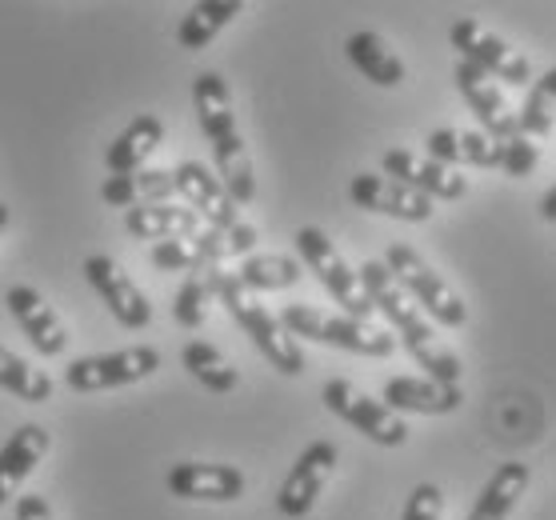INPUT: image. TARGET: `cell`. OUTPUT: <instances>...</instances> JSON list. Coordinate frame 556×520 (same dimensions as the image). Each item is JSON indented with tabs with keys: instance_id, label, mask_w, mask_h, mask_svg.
<instances>
[{
	"instance_id": "cell-1",
	"label": "cell",
	"mask_w": 556,
	"mask_h": 520,
	"mask_svg": "<svg viewBox=\"0 0 556 520\" xmlns=\"http://www.w3.org/2000/svg\"><path fill=\"white\" fill-rule=\"evenodd\" d=\"M356 277L365 284L368 305L377 308V313H384V320L396 329V337H401V344L408 348V356L429 372V381L460 384V372H465V368H460V356L437 337L432 320L425 317L417 308V301L396 284V277L384 268V261H365Z\"/></svg>"
},
{
	"instance_id": "cell-2",
	"label": "cell",
	"mask_w": 556,
	"mask_h": 520,
	"mask_svg": "<svg viewBox=\"0 0 556 520\" xmlns=\"http://www.w3.org/2000/svg\"><path fill=\"white\" fill-rule=\"evenodd\" d=\"M208 277V289H213V301L228 308V317L237 320L244 329V337L256 344V353L265 356L268 365L285 372V377H301L304 372V353H301V341H292L280 317L268 313V305H261V296L249 292L237 280V272H225V268H208L204 272Z\"/></svg>"
},
{
	"instance_id": "cell-3",
	"label": "cell",
	"mask_w": 556,
	"mask_h": 520,
	"mask_svg": "<svg viewBox=\"0 0 556 520\" xmlns=\"http://www.w3.org/2000/svg\"><path fill=\"white\" fill-rule=\"evenodd\" d=\"M280 325H285V332H289L292 341L304 337V341H316V344H332L341 353L377 356V360L396 353V337L377 329L372 320H353L344 317V313H325V308L316 305H285Z\"/></svg>"
},
{
	"instance_id": "cell-4",
	"label": "cell",
	"mask_w": 556,
	"mask_h": 520,
	"mask_svg": "<svg viewBox=\"0 0 556 520\" xmlns=\"http://www.w3.org/2000/svg\"><path fill=\"white\" fill-rule=\"evenodd\" d=\"M384 268H389L396 284L417 301L425 317L441 320L444 329H465L468 325V305L453 292V284L413 249V244H389L384 253Z\"/></svg>"
},
{
	"instance_id": "cell-5",
	"label": "cell",
	"mask_w": 556,
	"mask_h": 520,
	"mask_svg": "<svg viewBox=\"0 0 556 520\" xmlns=\"http://www.w3.org/2000/svg\"><path fill=\"white\" fill-rule=\"evenodd\" d=\"M261 232L253 225H237L232 232H216V229H201L192 237H180V241H161L149 249L152 268L161 272H208V268H220L228 256H253Z\"/></svg>"
},
{
	"instance_id": "cell-6",
	"label": "cell",
	"mask_w": 556,
	"mask_h": 520,
	"mask_svg": "<svg viewBox=\"0 0 556 520\" xmlns=\"http://www.w3.org/2000/svg\"><path fill=\"white\" fill-rule=\"evenodd\" d=\"M296 253H301V265L313 272L316 280H320V289L329 292L332 301L344 308V317L353 320H368L377 308L368 305L365 296V284H361V277L353 272V265L341 256V249L329 241V232L320 229H301L296 232Z\"/></svg>"
},
{
	"instance_id": "cell-7",
	"label": "cell",
	"mask_w": 556,
	"mask_h": 520,
	"mask_svg": "<svg viewBox=\"0 0 556 520\" xmlns=\"http://www.w3.org/2000/svg\"><path fill=\"white\" fill-rule=\"evenodd\" d=\"M156 368H161V353L152 344H128L116 353L76 356L73 365L64 368V384L73 393H109V389L149 381Z\"/></svg>"
},
{
	"instance_id": "cell-8",
	"label": "cell",
	"mask_w": 556,
	"mask_h": 520,
	"mask_svg": "<svg viewBox=\"0 0 556 520\" xmlns=\"http://www.w3.org/2000/svg\"><path fill=\"white\" fill-rule=\"evenodd\" d=\"M320 401L329 405V413L344 420V424H353L356 432H365L372 444H384V448H401L408 441V424L405 417H396L384 401H372L368 393H361L353 381H329L320 389Z\"/></svg>"
},
{
	"instance_id": "cell-9",
	"label": "cell",
	"mask_w": 556,
	"mask_h": 520,
	"mask_svg": "<svg viewBox=\"0 0 556 520\" xmlns=\"http://www.w3.org/2000/svg\"><path fill=\"white\" fill-rule=\"evenodd\" d=\"M448 40H453V49L460 52V61L477 64L481 73H489L493 80H505V85H532V64L520 56L517 49H508L505 40L493 37L489 28H481V21H472V16H460L453 28H448Z\"/></svg>"
},
{
	"instance_id": "cell-10",
	"label": "cell",
	"mask_w": 556,
	"mask_h": 520,
	"mask_svg": "<svg viewBox=\"0 0 556 520\" xmlns=\"http://www.w3.org/2000/svg\"><path fill=\"white\" fill-rule=\"evenodd\" d=\"M80 272H85V280H89V289L101 296L104 305H109V313H113L125 329L140 332L152 325V305L149 296H144V289H140L137 280L128 277L125 268L116 265L113 256L104 253H92L85 256V265H80Z\"/></svg>"
},
{
	"instance_id": "cell-11",
	"label": "cell",
	"mask_w": 556,
	"mask_h": 520,
	"mask_svg": "<svg viewBox=\"0 0 556 520\" xmlns=\"http://www.w3.org/2000/svg\"><path fill=\"white\" fill-rule=\"evenodd\" d=\"M173 189H177V196L189 204L192 213L201 216V220H208V229L232 232L241 225L237 201L225 192V185H220V177H216L213 168L201 165V161H180L173 168Z\"/></svg>"
},
{
	"instance_id": "cell-12",
	"label": "cell",
	"mask_w": 556,
	"mask_h": 520,
	"mask_svg": "<svg viewBox=\"0 0 556 520\" xmlns=\"http://www.w3.org/2000/svg\"><path fill=\"white\" fill-rule=\"evenodd\" d=\"M332 469H337V444L332 441L308 444L301 457H296V465L289 469L285 484H280V493H277L280 517H289V520L308 517L313 505H316V496L325 493Z\"/></svg>"
},
{
	"instance_id": "cell-13",
	"label": "cell",
	"mask_w": 556,
	"mask_h": 520,
	"mask_svg": "<svg viewBox=\"0 0 556 520\" xmlns=\"http://www.w3.org/2000/svg\"><path fill=\"white\" fill-rule=\"evenodd\" d=\"M453 80H456V89H460V97L468 101V109L481 121L484 137L496 140V144H505V140L517 137V109L508 104V97L501 92V85H496L489 73H481L477 64H468V61H456Z\"/></svg>"
},
{
	"instance_id": "cell-14",
	"label": "cell",
	"mask_w": 556,
	"mask_h": 520,
	"mask_svg": "<svg viewBox=\"0 0 556 520\" xmlns=\"http://www.w3.org/2000/svg\"><path fill=\"white\" fill-rule=\"evenodd\" d=\"M349 196L365 213L396 216V220H408V225H420V220L432 216L429 196H420L417 189H408V185L384 177V173H356L353 185H349Z\"/></svg>"
},
{
	"instance_id": "cell-15",
	"label": "cell",
	"mask_w": 556,
	"mask_h": 520,
	"mask_svg": "<svg viewBox=\"0 0 556 520\" xmlns=\"http://www.w3.org/2000/svg\"><path fill=\"white\" fill-rule=\"evenodd\" d=\"M380 168H384V177L417 189L429 201H460L468 192V180L456 168H444L437 161H429V156H417L413 149H389L380 156Z\"/></svg>"
},
{
	"instance_id": "cell-16",
	"label": "cell",
	"mask_w": 556,
	"mask_h": 520,
	"mask_svg": "<svg viewBox=\"0 0 556 520\" xmlns=\"http://www.w3.org/2000/svg\"><path fill=\"white\" fill-rule=\"evenodd\" d=\"M4 305H9L13 320L21 325V332L33 341V348H37L40 356H61L64 348H68L73 337L64 329V320L56 317V308H52L33 284H13V289L4 292Z\"/></svg>"
},
{
	"instance_id": "cell-17",
	"label": "cell",
	"mask_w": 556,
	"mask_h": 520,
	"mask_svg": "<svg viewBox=\"0 0 556 520\" xmlns=\"http://www.w3.org/2000/svg\"><path fill=\"white\" fill-rule=\"evenodd\" d=\"M168 493L180 500H208V505H228L244 496V472L232 465H201V460H180L168 469Z\"/></svg>"
},
{
	"instance_id": "cell-18",
	"label": "cell",
	"mask_w": 556,
	"mask_h": 520,
	"mask_svg": "<svg viewBox=\"0 0 556 520\" xmlns=\"http://www.w3.org/2000/svg\"><path fill=\"white\" fill-rule=\"evenodd\" d=\"M49 429L45 424H21V429L9 436V444L0 448V508L9 505L21 484L37 472V465L49 457Z\"/></svg>"
},
{
	"instance_id": "cell-19",
	"label": "cell",
	"mask_w": 556,
	"mask_h": 520,
	"mask_svg": "<svg viewBox=\"0 0 556 520\" xmlns=\"http://www.w3.org/2000/svg\"><path fill=\"white\" fill-rule=\"evenodd\" d=\"M465 401L460 384H441L429 377H392L384 384V405L401 417V413H420V417H444L456 413Z\"/></svg>"
},
{
	"instance_id": "cell-20",
	"label": "cell",
	"mask_w": 556,
	"mask_h": 520,
	"mask_svg": "<svg viewBox=\"0 0 556 520\" xmlns=\"http://www.w3.org/2000/svg\"><path fill=\"white\" fill-rule=\"evenodd\" d=\"M125 232L137 237V241H180V237H192L201 232V216L192 213L189 204L177 201H161V204H137L125 213Z\"/></svg>"
},
{
	"instance_id": "cell-21",
	"label": "cell",
	"mask_w": 556,
	"mask_h": 520,
	"mask_svg": "<svg viewBox=\"0 0 556 520\" xmlns=\"http://www.w3.org/2000/svg\"><path fill=\"white\" fill-rule=\"evenodd\" d=\"M165 144V125L161 116L140 113L137 121H128V128H121L104 153V165H109V177H128V173H140L144 161H149L156 149Z\"/></svg>"
},
{
	"instance_id": "cell-22",
	"label": "cell",
	"mask_w": 556,
	"mask_h": 520,
	"mask_svg": "<svg viewBox=\"0 0 556 520\" xmlns=\"http://www.w3.org/2000/svg\"><path fill=\"white\" fill-rule=\"evenodd\" d=\"M429 161L444 168L468 165V168H501L505 161V144L489 140L484 132H456V128H437L429 132Z\"/></svg>"
},
{
	"instance_id": "cell-23",
	"label": "cell",
	"mask_w": 556,
	"mask_h": 520,
	"mask_svg": "<svg viewBox=\"0 0 556 520\" xmlns=\"http://www.w3.org/2000/svg\"><path fill=\"white\" fill-rule=\"evenodd\" d=\"M529 481H532L529 465H520V460L501 465V469L489 477V484L481 489V496H477V505H472L468 520H508L513 517V508H517V500L525 496V489H529Z\"/></svg>"
},
{
	"instance_id": "cell-24",
	"label": "cell",
	"mask_w": 556,
	"mask_h": 520,
	"mask_svg": "<svg viewBox=\"0 0 556 520\" xmlns=\"http://www.w3.org/2000/svg\"><path fill=\"white\" fill-rule=\"evenodd\" d=\"M168 196H177L173 189V168H140L128 177H104L101 201L113 208H137V204H161Z\"/></svg>"
},
{
	"instance_id": "cell-25",
	"label": "cell",
	"mask_w": 556,
	"mask_h": 520,
	"mask_svg": "<svg viewBox=\"0 0 556 520\" xmlns=\"http://www.w3.org/2000/svg\"><path fill=\"white\" fill-rule=\"evenodd\" d=\"M344 52H349L353 68H361V73H365L372 85H380V89L405 85V61H401V56L384 45V37H377V33H353V37L344 40Z\"/></svg>"
},
{
	"instance_id": "cell-26",
	"label": "cell",
	"mask_w": 556,
	"mask_h": 520,
	"mask_svg": "<svg viewBox=\"0 0 556 520\" xmlns=\"http://www.w3.org/2000/svg\"><path fill=\"white\" fill-rule=\"evenodd\" d=\"M241 13H244L241 0H201V4H192L189 13L180 16V28H177L180 49L197 52L204 45H213L216 33L225 25H232Z\"/></svg>"
},
{
	"instance_id": "cell-27",
	"label": "cell",
	"mask_w": 556,
	"mask_h": 520,
	"mask_svg": "<svg viewBox=\"0 0 556 520\" xmlns=\"http://www.w3.org/2000/svg\"><path fill=\"white\" fill-rule=\"evenodd\" d=\"M301 277H304V265L296 261V256H285V253H253V256H244L241 272H237V280H241L249 292L292 289V284H296Z\"/></svg>"
},
{
	"instance_id": "cell-28",
	"label": "cell",
	"mask_w": 556,
	"mask_h": 520,
	"mask_svg": "<svg viewBox=\"0 0 556 520\" xmlns=\"http://www.w3.org/2000/svg\"><path fill=\"white\" fill-rule=\"evenodd\" d=\"M180 365L189 368L192 381H201L208 393H232L237 384H241V372L228 365L225 353L208 341H192L185 344V353H180Z\"/></svg>"
},
{
	"instance_id": "cell-29",
	"label": "cell",
	"mask_w": 556,
	"mask_h": 520,
	"mask_svg": "<svg viewBox=\"0 0 556 520\" xmlns=\"http://www.w3.org/2000/svg\"><path fill=\"white\" fill-rule=\"evenodd\" d=\"M556 128V68H548L541 80H532L529 101L517 113V132L529 140H548Z\"/></svg>"
},
{
	"instance_id": "cell-30",
	"label": "cell",
	"mask_w": 556,
	"mask_h": 520,
	"mask_svg": "<svg viewBox=\"0 0 556 520\" xmlns=\"http://www.w3.org/2000/svg\"><path fill=\"white\" fill-rule=\"evenodd\" d=\"M0 389L21 396V401H28V405H45V401H52L49 372H45V368H33L25 356L9 353V348H0Z\"/></svg>"
},
{
	"instance_id": "cell-31",
	"label": "cell",
	"mask_w": 556,
	"mask_h": 520,
	"mask_svg": "<svg viewBox=\"0 0 556 520\" xmlns=\"http://www.w3.org/2000/svg\"><path fill=\"white\" fill-rule=\"evenodd\" d=\"M208 305H213V289H208V277H204V272H192V277L177 289V305H173V317H177L180 329H201L204 320H208Z\"/></svg>"
},
{
	"instance_id": "cell-32",
	"label": "cell",
	"mask_w": 556,
	"mask_h": 520,
	"mask_svg": "<svg viewBox=\"0 0 556 520\" xmlns=\"http://www.w3.org/2000/svg\"><path fill=\"white\" fill-rule=\"evenodd\" d=\"M536 165H541V144L529 137H513L505 140V161H501V168H505L508 177H532L536 173Z\"/></svg>"
},
{
	"instance_id": "cell-33",
	"label": "cell",
	"mask_w": 556,
	"mask_h": 520,
	"mask_svg": "<svg viewBox=\"0 0 556 520\" xmlns=\"http://www.w3.org/2000/svg\"><path fill=\"white\" fill-rule=\"evenodd\" d=\"M444 512V493L437 484H417L413 493H408V505H405V517L401 520H441Z\"/></svg>"
},
{
	"instance_id": "cell-34",
	"label": "cell",
	"mask_w": 556,
	"mask_h": 520,
	"mask_svg": "<svg viewBox=\"0 0 556 520\" xmlns=\"http://www.w3.org/2000/svg\"><path fill=\"white\" fill-rule=\"evenodd\" d=\"M16 520H52V505L40 493L16 496Z\"/></svg>"
},
{
	"instance_id": "cell-35",
	"label": "cell",
	"mask_w": 556,
	"mask_h": 520,
	"mask_svg": "<svg viewBox=\"0 0 556 520\" xmlns=\"http://www.w3.org/2000/svg\"><path fill=\"white\" fill-rule=\"evenodd\" d=\"M541 216L548 220V225H556V185L541 196Z\"/></svg>"
},
{
	"instance_id": "cell-36",
	"label": "cell",
	"mask_w": 556,
	"mask_h": 520,
	"mask_svg": "<svg viewBox=\"0 0 556 520\" xmlns=\"http://www.w3.org/2000/svg\"><path fill=\"white\" fill-rule=\"evenodd\" d=\"M4 229H9V204L0 201V232H4Z\"/></svg>"
}]
</instances>
